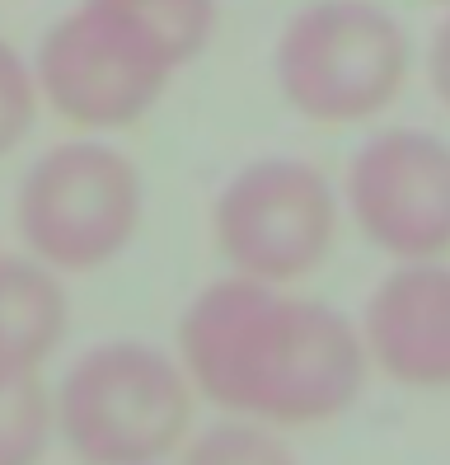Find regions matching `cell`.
<instances>
[{
	"label": "cell",
	"mask_w": 450,
	"mask_h": 465,
	"mask_svg": "<svg viewBox=\"0 0 450 465\" xmlns=\"http://www.w3.org/2000/svg\"><path fill=\"white\" fill-rule=\"evenodd\" d=\"M408 66V29L376 0H309L277 38V85L315 123L376 118L404 90Z\"/></svg>",
	"instance_id": "2"
},
{
	"label": "cell",
	"mask_w": 450,
	"mask_h": 465,
	"mask_svg": "<svg viewBox=\"0 0 450 465\" xmlns=\"http://www.w3.org/2000/svg\"><path fill=\"white\" fill-rule=\"evenodd\" d=\"M43 437V395L34 371H0V465H15Z\"/></svg>",
	"instance_id": "11"
},
{
	"label": "cell",
	"mask_w": 450,
	"mask_h": 465,
	"mask_svg": "<svg viewBox=\"0 0 450 465\" xmlns=\"http://www.w3.org/2000/svg\"><path fill=\"white\" fill-rule=\"evenodd\" d=\"M103 5L122 10L132 24H141L179 62V71L216 34V0H103Z\"/></svg>",
	"instance_id": "10"
},
{
	"label": "cell",
	"mask_w": 450,
	"mask_h": 465,
	"mask_svg": "<svg viewBox=\"0 0 450 465\" xmlns=\"http://www.w3.org/2000/svg\"><path fill=\"white\" fill-rule=\"evenodd\" d=\"M66 428L103 460L160 451L183 423V376L160 352L136 343L94 348L66 381Z\"/></svg>",
	"instance_id": "7"
},
{
	"label": "cell",
	"mask_w": 450,
	"mask_h": 465,
	"mask_svg": "<svg viewBox=\"0 0 450 465\" xmlns=\"http://www.w3.org/2000/svg\"><path fill=\"white\" fill-rule=\"evenodd\" d=\"M141 222V179L99 142L47 151L19 188V231L47 268H99Z\"/></svg>",
	"instance_id": "4"
},
{
	"label": "cell",
	"mask_w": 450,
	"mask_h": 465,
	"mask_svg": "<svg viewBox=\"0 0 450 465\" xmlns=\"http://www.w3.org/2000/svg\"><path fill=\"white\" fill-rule=\"evenodd\" d=\"M366 348L413 386H450V263H408L371 296Z\"/></svg>",
	"instance_id": "8"
},
{
	"label": "cell",
	"mask_w": 450,
	"mask_h": 465,
	"mask_svg": "<svg viewBox=\"0 0 450 465\" xmlns=\"http://www.w3.org/2000/svg\"><path fill=\"white\" fill-rule=\"evenodd\" d=\"M38 75L10 43H0V155L15 151L38 114Z\"/></svg>",
	"instance_id": "12"
},
{
	"label": "cell",
	"mask_w": 450,
	"mask_h": 465,
	"mask_svg": "<svg viewBox=\"0 0 450 465\" xmlns=\"http://www.w3.org/2000/svg\"><path fill=\"white\" fill-rule=\"evenodd\" d=\"M66 301L47 263L0 254V371H34L62 339Z\"/></svg>",
	"instance_id": "9"
},
{
	"label": "cell",
	"mask_w": 450,
	"mask_h": 465,
	"mask_svg": "<svg viewBox=\"0 0 450 465\" xmlns=\"http://www.w3.org/2000/svg\"><path fill=\"white\" fill-rule=\"evenodd\" d=\"M183 358L216 400L272 419L333 414L361 381V339L343 315L249 278L197 296Z\"/></svg>",
	"instance_id": "1"
},
{
	"label": "cell",
	"mask_w": 450,
	"mask_h": 465,
	"mask_svg": "<svg viewBox=\"0 0 450 465\" xmlns=\"http://www.w3.org/2000/svg\"><path fill=\"white\" fill-rule=\"evenodd\" d=\"M347 207L385 254L404 263L441 259L450 250V146L413 127L371 136L352 160Z\"/></svg>",
	"instance_id": "6"
},
{
	"label": "cell",
	"mask_w": 450,
	"mask_h": 465,
	"mask_svg": "<svg viewBox=\"0 0 450 465\" xmlns=\"http://www.w3.org/2000/svg\"><path fill=\"white\" fill-rule=\"evenodd\" d=\"M427 75H432L436 99L450 108V15L436 24V34H432V47H427Z\"/></svg>",
	"instance_id": "13"
},
{
	"label": "cell",
	"mask_w": 450,
	"mask_h": 465,
	"mask_svg": "<svg viewBox=\"0 0 450 465\" xmlns=\"http://www.w3.org/2000/svg\"><path fill=\"white\" fill-rule=\"evenodd\" d=\"M179 62L103 0H80L38 47V94L80 127L136 123L164 94Z\"/></svg>",
	"instance_id": "3"
},
{
	"label": "cell",
	"mask_w": 450,
	"mask_h": 465,
	"mask_svg": "<svg viewBox=\"0 0 450 465\" xmlns=\"http://www.w3.org/2000/svg\"><path fill=\"white\" fill-rule=\"evenodd\" d=\"M432 5H445V10H450V0H432Z\"/></svg>",
	"instance_id": "14"
},
{
	"label": "cell",
	"mask_w": 450,
	"mask_h": 465,
	"mask_svg": "<svg viewBox=\"0 0 450 465\" xmlns=\"http://www.w3.org/2000/svg\"><path fill=\"white\" fill-rule=\"evenodd\" d=\"M338 235V203L319 170L263 160L235 174L216 203V244L249 282H291L319 268Z\"/></svg>",
	"instance_id": "5"
}]
</instances>
